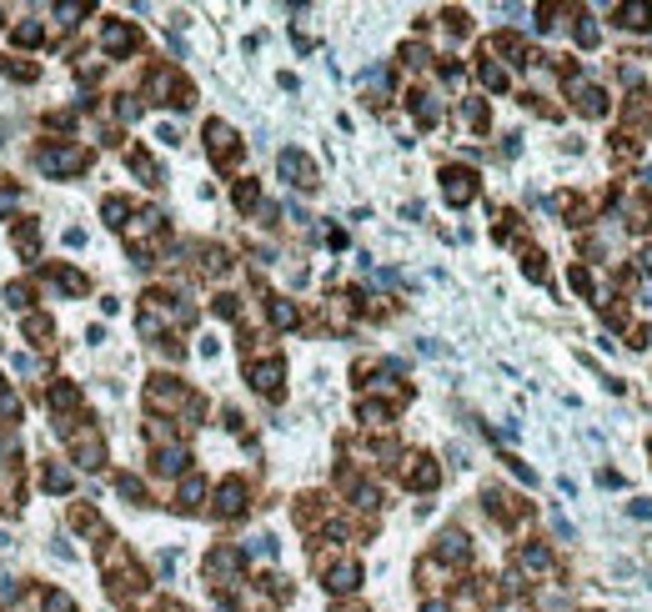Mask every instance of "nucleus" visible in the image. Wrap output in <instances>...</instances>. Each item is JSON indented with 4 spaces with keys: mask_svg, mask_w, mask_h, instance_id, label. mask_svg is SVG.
Listing matches in <instances>:
<instances>
[{
    "mask_svg": "<svg viewBox=\"0 0 652 612\" xmlns=\"http://www.w3.org/2000/svg\"><path fill=\"white\" fill-rule=\"evenodd\" d=\"M40 40V26H20V46H35Z\"/></svg>",
    "mask_w": 652,
    "mask_h": 612,
    "instance_id": "1",
    "label": "nucleus"
},
{
    "mask_svg": "<svg viewBox=\"0 0 652 612\" xmlns=\"http://www.w3.org/2000/svg\"><path fill=\"white\" fill-rule=\"evenodd\" d=\"M10 206H15V191H0V216H6Z\"/></svg>",
    "mask_w": 652,
    "mask_h": 612,
    "instance_id": "2",
    "label": "nucleus"
}]
</instances>
